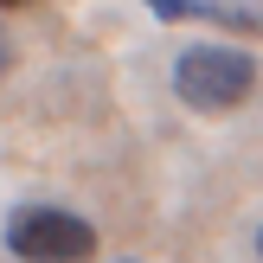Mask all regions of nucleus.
<instances>
[{
	"instance_id": "nucleus-1",
	"label": "nucleus",
	"mask_w": 263,
	"mask_h": 263,
	"mask_svg": "<svg viewBox=\"0 0 263 263\" xmlns=\"http://www.w3.org/2000/svg\"><path fill=\"white\" fill-rule=\"evenodd\" d=\"M257 90V58L238 45H186L174 58V97L199 116H225L238 103H251Z\"/></svg>"
},
{
	"instance_id": "nucleus-2",
	"label": "nucleus",
	"mask_w": 263,
	"mask_h": 263,
	"mask_svg": "<svg viewBox=\"0 0 263 263\" xmlns=\"http://www.w3.org/2000/svg\"><path fill=\"white\" fill-rule=\"evenodd\" d=\"M7 251L20 263H90L97 257V225L64 205H20L7 218Z\"/></svg>"
},
{
	"instance_id": "nucleus-3",
	"label": "nucleus",
	"mask_w": 263,
	"mask_h": 263,
	"mask_svg": "<svg viewBox=\"0 0 263 263\" xmlns=\"http://www.w3.org/2000/svg\"><path fill=\"white\" fill-rule=\"evenodd\" d=\"M154 20H193V26H218L238 39H263V7L257 0H148Z\"/></svg>"
},
{
	"instance_id": "nucleus-4",
	"label": "nucleus",
	"mask_w": 263,
	"mask_h": 263,
	"mask_svg": "<svg viewBox=\"0 0 263 263\" xmlns=\"http://www.w3.org/2000/svg\"><path fill=\"white\" fill-rule=\"evenodd\" d=\"M7 71H13V39L0 32V77H7Z\"/></svg>"
},
{
	"instance_id": "nucleus-5",
	"label": "nucleus",
	"mask_w": 263,
	"mask_h": 263,
	"mask_svg": "<svg viewBox=\"0 0 263 263\" xmlns=\"http://www.w3.org/2000/svg\"><path fill=\"white\" fill-rule=\"evenodd\" d=\"M13 7H26V0H0V13H13Z\"/></svg>"
},
{
	"instance_id": "nucleus-6",
	"label": "nucleus",
	"mask_w": 263,
	"mask_h": 263,
	"mask_svg": "<svg viewBox=\"0 0 263 263\" xmlns=\"http://www.w3.org/2000/svg\"><path fill=\"white\" fill-rule=\"evenodd\" d=\"M257 257H263V231H257Z\"/></svg>"
}]
</instances>
